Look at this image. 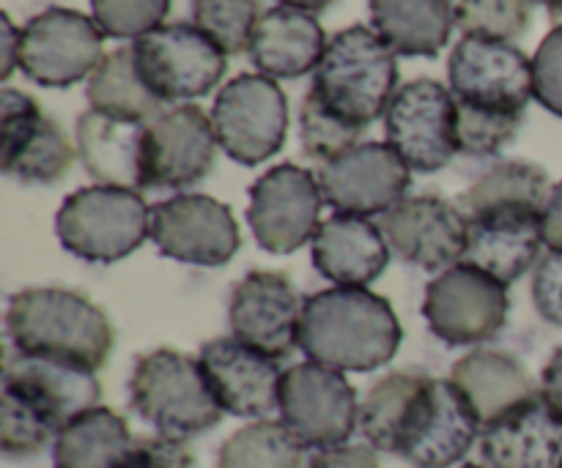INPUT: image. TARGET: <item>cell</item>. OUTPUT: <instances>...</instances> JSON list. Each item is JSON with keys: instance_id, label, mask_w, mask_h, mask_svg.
Masks as SVG:
<instances>
[{"instance_id": "6da1fadb", "label": "cell", "mask_w": 562, "mask_h": 468, "mask_svg": "<svg viewBox=\"0 0 562 468\" xmlns=\"http://www.w3.org/2000/svg\"><path fill=\"white\" fill-rule=\"evenodd\" d=\"M99 398L102 384L91 367L11 351L0 395V449L5 458H33L71 420L97 409Z\"/></svg>"}, {"instance_id": "7a4b0ae2", "label": "cell", "mask_w": 562, "mask_h": 468, "mask_svg": "<svg viewBox=\"0 0 562 468\" xmlns=\"http://www.w3.org/2000/svg\"><path fill=\"white\" fill-rule=\"evenodd\" d=\"M404 340L398 316L384 296L368 288H335L302 305L300 349L311 362L340 373H371L395 359Z\"/></svg>"}, {"instance_id": "3957f363", "label": "cell", "mask_w": 562, "mask_h": 468, "mask_svg": "<svg viewBox=\"0 0 562 468\" xmlns=\"http://www.w3.org/2000/svg\"><path fill=\"white\" fill-rule=\"evenodd\" d=\"M5 334L14 351L49 359L99 367L115 345V329L108 312L80 290L25 288L5 307Z\"/></svg>"}, {"instance_id": "277c9868", "label": "cell", "mask_w": 562, "mask_h": 468, "mask_svg": "<svg viewBox=\"0 0 562 468\" xmlns=\"http://www.w3.org/2000/svg\"><path fill=\"white\" fill-rule=\"evenodd\" d=\"M398 55L373 27L351 25L335 33L313 71L311 93L335 115L368 129L384 118L398 91Z\"/></svg>"}, {"instance_id": "5b68a950", "label": "cell", "mask_w": 562, "mask_h": 468, "mask_svg": "<svg viewBox=\"0 0 562 468\" xmlns=\"http://www.w3.org/2000/svg\"><path fill=\"white\" fill-rule=\"evenodd\" d=\"M130 406L157 436L179 442L212 431L225 414L201 359L173 349L137 356L130 378Z\"/></svg>"}, {"instance_id": "8992f818", "label": "cell", "mask_w": 562, "mask_h": 468, "mask_svg": "<svg viewBox=\"0 0 562 468\" xmlns=\"http://www.w3.org/2000/svg\"><path fill=\"white\" fill-rule=\"evenodd\" d=\"M55 233L69 255L86 263H119L151 239V206L135 190L82 186L55 214Z\"/></svg>"}, {"instance_id": "52a82bcc", "label": "cell", "mask_w": 562, "mask_h": 468, "mask_svg": "<svg viewBox=\"0 0 562 468\" xmlns=\"http://www.w3.org/2000/svg\"><path fill=\"white\" fill-rule=\"evenodd\" d=\"M483 425L453 381L423 373L395 422L390 455L412 468H450L467 458Z\"/></svg>"}, {"instance_id": "ba28073f", "label": "cell", "mask_w": 562, "mask_h": 468, "mask_svg": "<svg viewBox=\"0 0 562 468\" xmlns=\"http://www.w3.org/2000/svg\"><path fill=\"white\" fill-rule=\"evenodd\" d=\"M132 55L140 80L162 104L209 96L228 69V55L195 22H168L135 38Z\"/></svg>"}, {"instance_id": "9c48e42d", "label": "cell", "mask_w": 562, "mask_h": 468, "mask_svg": "<svg viewBox=\"0 0 562 468\" xmlns=\"http://www.w3.org/2000/svg\"><path fill=\"white\" fill-rule=\"evenodd\" d=\"M209 115L220 148L245 168L272 159L289 137V99L267 75H239L225 82Z\"/></svg>"}, {"instance_id": "30bf717a", "label": "cell", "mask_w": 562, "mask_h": 468, "mask_svg": "<svg viewBox=\"0 0 562 468\" xmlns=\"http://www.w3.org/2000/svg\"><path fill=\"white\" fill-rule=\"evenodd\" d=\"M508 288L483 269L461 261L428 283L423 316L445 345H483L508 323Z\"/></svg>"}, {"instance_id": "8fae6325", "label": "cell", "mask_w": 562, "mask_h": 468, "mask_svg": "<svg viewBox=\"0 0 562 468\" xmlns=\"http://www.w3.org/2000/svg\"><path fill=\"white\" fill-rule=\"evenodd\" d=\"M278 411L296 442L316 453L349 444L360 427L357 389L340 370L311 359L283 370Z\"/></svg>"}, {"instance_id": "7c38bea8", "label": "cell", "mask_w": 562, "mask_h": 468, "mask_svg": "<svg viewBox=\"0 0 562 468\" xmlns=\"http://www.w3.org/2000/svg\"><path fill=\"white\" fill-rule=\"evenodd\" d=\"M104 38L93 16L49 5L22 27L20 71L42 88H71L102 64Z\"/></svg>"}, {"instance_id": "4fadbf2b", "label": "cell", "mask_w": 562, "mask_h": 468, "mask_svg": "<svg viewBox=\"0 0 562 468\" xmlns=\"http://www.w3.org/2000/svg\"><path fill=\"white\" fill-rule=\"evenodd\" d=\"M384 135L415 173H437L459 153L456 99L450 88L420 77L395 91L384 113Z\"/></svg>"}, {"instance_id": "5bb4252c", "label": "cell", "mask_w": 562, "mask_h": 468, "mask_svg": "<svg viewBox=\"0 0 562 468\" xmlns=\"http://www.w3.org/2000/svg\"><path fill=\"white\" fill-rule=\"evenodd\" d=\"M324 201L318 175L300 164H278L250 186L247 222L261 250L291 255L313 241L322 225Z\"/></svg>"}, {"instance_id": "9a60e30c", "label": "cell", "mask_w": 562, "mask_h": 468, "mask_svg": "<svg viewBox=\"0 0 562 468\" xmlns=\"http://www.w3.org/2000/svg\"><path fill=\"white\" fill-rule=\"evenodd\" d=\"M448 82L456 102L470 107L527 113L536 99L532 58L510 42L461 36L448 58Z\"/></svg>"}, {"instance_id": "2e32d148", "label": "cell", "mask_w": 562, "mask_h": 468, "mask_svg": "<svg viewBox=\"0 0 562 468\" xmlns=\"http://www.w3.org/2000/svg\"><path fill=\"white\" fill-rule=\"evenodd\" d=\"M77 142L27 93L0 91V168L22 184H58L71 170Z\"/></svg>"}, {"instance_id": "e0dca14e", "label": "cell", "mask_w": 562, "mask_h": 468, "mask_svg": "<svg viewBox=\"0 0 562 468\" xmlns=\"http://www.w3.org/2000/svg\"><path fill=\"white\" fill-rule=\"evenodd\" d=\"M151 241L165 258L214 269L239 252L241 233L225 203L201 192H184L151 208Z\"/></svg>"}, {"instance_id": "ac0fdd59", "label": "cell", "mask_w": 562, "mask_h": 468, "mask_svg": "<svg viewBox=\"0 0 562 468\" xmlns=\"http://www.w3.org/2000/svg\"><path fill=\"white\" fill-rule=\"evenodd\" d=\"M316 175L327 206L368 219L398 206L412 184V168L390 142H360Z\"/></svg>"}, {"instance_id": "d6986e66", "label": "cell", "mask_w": 562, "mask_h": 468, "mask_svg": "<svg viewBox=\"0 0 562 468\" xmlns=\"http://www.w3.org/2000/svg\"><path fill=\"white\" fill-rule=\"evenodd\" d=\"M302 305L285 274L250 272L231 294V338L278 362L289 359L300 349Z\"/></svg>"}, {"instance_id": "ffe728a7", "label": "cell", "mask_w": 562, "mask_h": 468, "mask_svg": "<svg viewBox=\"0 0 562 468\" xmlns=\"http://www.w3.org/2000/svg\"><path fill=\"white\" fill-rule=\"evenodd\" d=\"M384 239L401 261L442 274L464 261L467 217L456 203L439 195L404 197L382 217Z\"/></svg>"}, {"instance_id": "44dd1931", "label": "cell", "mask_w": 562, "mask_h": 468, "mask_svg": "<svg viewBox=\"0 0 562 468\" xmlns=\"http://www.w3.org/2000/svg\"><path fill=\"white\" fill-rule=\"evenodd\" d=\"M212 115L198 104H176L146 129L148 190H187L206 179L217 159Z\"/></svg>"}, {"instance_id": "7402d4cb", "label": "cell", "mask_w": 562, "mask_h": 468, "mask_svg": "<svg viewBox=\"0 0 562 468\" xmlns=\"http://www.w3.org/2000/svg\"><path fill=\"white\" fill-rule=\"evenodd\" d=\"M214 398L225 414L267 420L280 403L278 359L250 349L236 338H214L198 354Z\"/></svg>"}, {"instance_id": "603a6c76", "label": "cell", "mask_w": 562, "mask_h": 468, "mask_svg": "<svg viewBox=\"0 0 562 468\" xmlns=\"http://www.w3.org/2000/svg\"><path fill=\"white\" fill-rule=\"evenodd\" d=\"M464 263L483 269L499 283L514 285L541 261L543 212L536 208H492L467 217Z\"/></svg>"}, {"instance_id": "cb8c5ba5", "label": "cell", "mask_w": 562, "mask_h": 468, "mask_svg": "<svg viewBox=\"0 0 562 468\" xmlns=\"http://www.w3.org/2000/svg\"><path fill=\"white\" fill-rule=\"evenodd\" d=\"M481 455L488 468H562V411L538 392L483 427Z\"/></svg>"}, {"instance_id": "d4e9b609", "label": "cell", "mask_w": 562, "mask_h": 468, "mask_svg": "<svg viewBox=\"0 0 562 468\" xmlns=\"http://www.w3.org/2000/svg\"><path fill=\"white\" fill-rule=\"evenodd\" d=\"M390 244L382 225L355 214H338L318 225L311 241L316 272L333 285L366 288L384 274L390 263Z\"/></svg>"}, {"instance_id": "484cf974", "label": "cell", "mask_w": 562, "mask_h": 468, "mask_svg": "<svg viewBox=\"0 0 562 468\" xmlns=\"http://www.w3.org/2000/svg\"><path fill=\"white\" fill-rule=\"evenodd\" d=\"M146 129L148 124L110 118L97 110L80 113L75 124V142L86 173L104 186L148 190Z\"/></svg>"}, {"instance_id": "4316f807", "label": "cell", "mask_w": 562, "mask_h": 468, "mask_svg": "<svg viewBox=\"0 0 562 468\" xmlns=\"http://www.w3.org/2000/svg\"><path fill=\"white\" fill-rule=\"evenodd\" d=\"M327 44V33L316 14L291 5H274L258 20L247 55L258 75L272 80H300L318 69Z\"/></svg>"}, {"instance_id": "83f0119b", "label": "cell", "mask_w": 562, "mask_h": 468, "mask_svg": "<svg viewBox=\"0 0 562 468\" xmlns=\"http://www.w3.org/2000/svg\"><path fill=\"white\" fill-rule=\"evenodd\" d=\"M450 381L459 387L483 427L541 392L516 356L494 349H477L461 356L450 370Z\"/></svg>"}, {"instance_id": "f1b7e54d", "label": "cell", "mask_w": 562, "mask_h": 468, "mask_svg": "<svg viewBox=\"0 0 562 468\" xmlns=\"http://www.w3.org/2000/svg\"><path fill=\"white\" fill-rule=\"evenodd\" d=\"M373 31L404 58H437L456 25L453 0H368Z\"/></svg>"}, {"instance_id": "f546056e", "label": "cell", "mask_w": 562, "mask_h": 468, "mask_svg": "<svg viewBox=\"0 0 562 468\" xmlns=\"http://www.w3.org/2000/svg\"><path fill=\"white\" fill-rule=\"evenodd\" d=\"M135 449L130 425L113 409L86 411L53 442L55 468H121Z\"/></svg>"}, {"instance_id": "4dcf8cb0", "label": "cell", "mask_w": 562, "mask_h": 468, "mask_svg": "<svg viewBox=\"0 0 562 468\" xmlns=\"http://www.w3.org/2000/svg\"><path fill=\"white\" fill-rule=\"evenodd\" d=\"M86 96L91 110L110 115V118L151 124L165 113V104L140 80L132 47H119L104 55L97 71L88 77Z\"/></svg>"}, {"instance_id": "1f68e13d", "label": "cell", "mask_w": 562, "mask_h": 468, "mask_svg": "<svg viewBox=\"0 0 562 468\" xmlns=\"http://www.w3.org/2000/svg\"><path fill=\"white\" fill-rule=\"evenodd\" d=\"M552 190L554 186L549 181V173L541 164L510 159V162H499L492 170H486L470 190L461 192L456 206L461 208L464 217L514 206L543 212Z\"/></svg>"}, {"instance_id": "d6a6232c", "label": "cell", "mask_w": 562, "mask_h": 468, "mask_svg": "<svg viewBox=\"0 0 562 468\" xmlns=\"http://www.w3.org/2000/svg\"><path fill=\"white\" fill-rule=\"evenodd\" d=\"M305 447L280 420H256L225 438L217 468H302Z\"/></svg>"}, {"instance_id": "836d02e7", "label": "cell", "mask_w": 562, "mask_h": 468, "mask_svg": "<svg viewBox=\"0 0 562 468\" xmlns=\"http://www.w3.org/2000/svg\"><path fill=\"white\" fill-rule=\"evenodd\" d=\"M261 16V0H192V22L225 55H239L250 49L252 33Z\"/></svg>"}, {"instance_id": "e575fe53", "label": "cell", "mask_w": 562, "mask_h": 468, "mask_svg": "<svg viewBox=\"0 0 562 468\" xmlns=\"http://www.w3.org/2000/svg\"><path fill=\"white\" fill-rule=\"evenodd\" d=\"M420 378L423 373H390V376L379 378V381L373 384L368 398L360 403V431L376 453L390 455L395 422H398L401 411H404L406 400L415 392Z\"/></svg>"}, {"instance_id": "d590c367", "label": "cell", "mask_w": 562, "mask_h": 468, "mask_svg": "<svg viewBox=\"0 0 562 468\" xmlns=\"http://www.w3.org/2000/svg\"><path fill=\"white\" fill-rule=\"evenodd\" d=\"M362 135H366V129L349 124L340 115H335L333 110L324 107L316 93H305L300 107V140L307 157L322 164L335 162L338 157L349 153L351 148L360 146Z\"/></svg>"}, {"instance_id": "8d00e7d4", "label": "cell", "mask_w": 562, "mask_h": 468, "mask_svg": "<svg viewBox=\"0 0 562 468\" xmlns=\"http://www.w3.org/2000/svg\"><path fill=\"white\" fill-rule=\"evenodd\" d=\"M532 22V0H459L456 27L464 36L510 42L525 36Z\"/></svg>"}, {"instance_id": "74e56055", "label": "cell", "mask_w": 562, "mask_h": 468, "mask_svg": "<svg viewBox=\"0 0 562 468\" xmlns=\"http://www.w3.org/2000/svg\"><path fill=\"white\" fill-rule=\"evenodd\" d=\"M527 113H499V110L470 107L456 102V132H459V153L464 157H497L503 148L516 140L525 126Z\"/></svg>"}, {"instance_id": "f35d334b", "label": "cell", "mask_w": 562, "mask_h": 468, "mask_svg": "<svg viewBox=\"0 0 562 468\" xmlns=\"http://www.w3.org/2000/svg\"><path fill=\"white\" fill-rule=\"evenodd\" d=\"M170 0H91V16L110 38H140L165 25Z\"/></svg>"}, {"instance_id": "ab89813d", "label": "cell", "mask_w": 562, "mask_h": 468, "mask_svg": "<svg viewBox=\"0 0 562 468\" xmlns=\"http://www.w3.org/2000/svg\"><path fill=\"white\" fill-rule=\"evenodd\" d=\"M536 102L562 118V25H554L532 55Z\"/></svg>"}, {"instance_id": "60d3db41", "label": "cell", "mask_w": 562, "mask_h": 468, "mask_svg": "<svg viewBox=\"0 0 562 468\" xmlns=\"http://www.w3.org/2000/svg\"><path fill=\"white\" fill-rule=\"evenodd\" d=\"M532 301L538 316L552 327L562 329V252L549 250L536 263L532 274Z\"/></svg>"}, {"instance_id": "b9f144b4", "label": "cell", "mask_w": 562, "mask_h": 468, "mask_svg": "<svg viewBox=\"0 0 562 468\" xmlns=\"http://www.w3.org/2000/svg\"><path fill=\"white\" fill-rule=\"evenodd\" d=\"M121 468H195V458L187 442L157 436L135 442V449Z\"/></svg>"}, {"instance_id": "7bdbcfd3", "label": "cell", "mask_w": 562, "mask_h": 468, "mask_svg": "<svg viewBox=\"0 0 562 468\" xmlns=\"http://www.w3.org/2000/svg\"><path fill=\"white\" fill-rule=\"evenodd\" d=\"M307 468H382L371 444H340V447L318 449Z\"/></svg>"}, {"instance_id": "ee69618b", "label": "cell", "mask_w": 562, "mask_h": 468, "mask_svg": "<svg viewBox=\"0 0 562 468\" xmlns=\"http://www.w3.org/2000/svg\"><path fill=\"white\" fill-rule=\"evenodd\" d=\"M0 44H3V69H0V77L9 80L14 75V69H20V42H22V31L11 22V16L0 14Z\"/></svg>"}, {"instance_id": "f6af8a7d", "label": "cell", "mask_w": 562, "mask_h": 468, "mask_svg": "<svg viewBox=\"0 0 562 468\" xmlns=\"http://www.w3.org/2000/svg\"><path fill=\"white\" fill-rule=\"evenodd\" d=\"M543 241L549 250L562 252V181L554 184L547 208H543Z\"/></svg>"}, {"instance_id": "bcb514c9", "label": "cell", "mask_w": 562, "mask_h": 468, "mask_svg": "<svg viewBox=\"0 0 562 468\" xmlns=\"http://www.w3.org/2000/svg\"><path fill=\"white\" fill-rule=\"evenodd\" d=\"M541 395L562 411V345L552 354V359L547 362L541 373Z\"/></svg>"}, {"instance_id": "7dc6e473", "label": "cell", "mask_w": 562, "mask_h": 468, "mask_svg": "<svg viewBox=\"0 0 562 468\" xmlns=\"http://www.w3.org/2000/svg\"><path fill=\"white\" fill-rule=\"evenodd\" d=\"M280 5H291V9H302V11H311V14H318V11L329 9L335 0H278Z\"/></svg>"}, {"instance_id": "c3c4849f", "label": "cell", "mask_w": 562, "mask_h": 468, "mask_svg": "<svg viewBox=\"0 0 562 468\" xmlns=\"http://www.w3.org/2000/svg\"><path fill=\"white\" fill-rule=\"evenodd\" d=\"M532 3L547 5L549 16H552L554 25H562V0H532Z\"/></svg>"}, {"instance_id": "681fc988", "label": "cell", "mask_w": 562, "mask_h": 468, "mask_svg": "<svg viewBox=\"0 0 562 468\" xmlns=\"http://www.w3.org/2000/svg\"><path fill=\"white\" fill-rule=\"evenodd\" d=\"M459 468H488V466H475V464H467V466H459Z\"/></svg>"}]
</instances>
